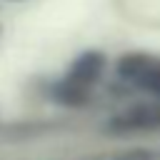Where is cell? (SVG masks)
Segmentation results:
<instances>
[{
	"label": "cell",
	"instance_id": "6da1fadb",
	"mask_svg": "<svg viewBox=\"0 0 160 160\" xmlns=\"http://www.w3.org/2000/svg\"><path fill=\"white\" fill-rule=\"evenodd\" d=\"M110 72L138 98L160 100V55L148 50H125L110 60Z\"/></svg>",
	"mask_w": 160,
	"mask_h": 160
},
{
	"label": "cell",
	"instance_id": "7a4b0ae2",
	"mask_svg": "<svg viewBox=\"0 0 160 160\" xmlns=\"http://www.w3.org/2000/svg\"><path fill=\"white\" fill-rule=\"evenodd\" d=\"M100 128L105 135H115V138L160 135V100L132 98L130 102L115 108V112H110Z\"/></svg>",
	"mask_w": 160,
	"mask_h": 160
},
{
	"label": "cell",
	"instance_id": "3957f363",
	"mask_svg": "<svg viewBox=\"0 0 160 160\" xmlns=\"http://www.w3.org/2000/svg\"><path fill=\"white\" fill-rule=\"evenodd\" d=\"M110 55L100 48H85L80 50L62 70V80H68L75 88L82 90H100L102 82L110 75Z\"/></svg>",
	"mask_w": 160,
	"mask_h": 160
},
{
	"label": "cell",
	"instance_id": "277c9868",
	"mask_svg": "<svg viewBox=\"0 0 160 160\" xmlns=\"http://www.w3.org/2000/svg\"><path fill=\"white\" fill-rule=\"evenodd\" d=\"M48 100L62 110H88L100 102V90H82L62 78H55L48 85Z\"/></svg>",
	"mask_w": 160,
	"mask_h": 160
},
{
	"label": "cell",
	"instance_id": "5b68a950",
	"mask_svg": "<svg viewBox=\"0 0 160 160\" xmlns=\"http://www.w3.org/2000/svg\"><path fill=\"white\" fill-rule=\"evenodd\" d=\"M0 32H2V22H0Z\"/></svg>",
	"mask_w": 160,
	"mask_h": 160
},
{
	"label": "cell",
	"instance_id": "8992f818",
	"mask_svg": "<svg viewBox=\"0 0 160 160\" xmlns=\"http://www.w3.org/2000/svg\"><path fill=\"white\" fill-rule=\"evenodd\" d=\"M12 2H18V0H12Z\"/></svg>",
	"mask_w": 160,
	"mask_h": 160
}]
</instances>
